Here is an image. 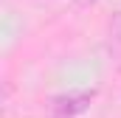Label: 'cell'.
Instances as JSON below:
<instances>
[{
	"instance_id": "cell-2",
	"label": "cell",
	"mask_w": 121,
	"mask_h": 118,
	"mask_svg": "<svg viewBox=\"0 0 121 118\" xmlns=\"http://www.w3.org/2000/svg\"><path fill=\"white\" fill-rule=\"evenodd\" d=\"M110 39L121 45V11H116L113 20H110Z\"/></svg>"
},
{
	"instance_id": "cell-3",
	"label": "cell",
	"mask_w": 121,
	"mask_h": 118,
	"mask_svg": "<svg viewBox=\"0 0 121 118\" xmlns=\"http://www.w3.org/2000/svg\"><path fill=\"white\" fill-rule=\"evenodd\" d=\"M73 3H76V6H82V8H87V6H96L99 0H73Z\"/></svg>"
},
{
	"instance_id": "cell-1",
	"label": "cell",
	"mask_w": 121,
	"mask_h": 118,
	"mask_svg": "<svg viewBox=\"0 0 121 118\" xmlns=\"http://www.w3.org/2000/svg\"><path fill=\"white\" fill-rule=\"evenodd\" d=\"M96 98V90H70V93H59L51 98V115L54 118H79L87 113Z\"/></svg>"
}]
</instances>
